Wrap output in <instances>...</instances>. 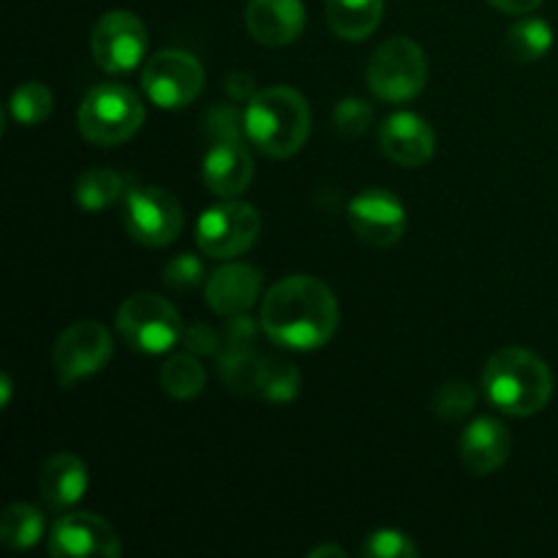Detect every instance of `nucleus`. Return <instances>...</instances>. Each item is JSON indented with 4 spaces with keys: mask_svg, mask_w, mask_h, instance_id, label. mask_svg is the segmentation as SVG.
<instances>
[{
    "mask_svg": "<svg viewBox=\"0 0 558 558\" xmlns=\"http://www.w3.org/2000/svg\"><path fill=\"white\" fill-rule=\"evenodd\" d=\"M338 300L314 276H289L262 300V330L272 343L294 352L325 347L338 330Z\"/></svg>",
    "mask_w": 558,
    "mask_h": 558,
    "instance_id": "1",
    "label": "nucleus"
},
{
    "mask_svg": "<svg viewBox=\"0 0 558 558\" xmlns=\"http://www.w3.org/2000/svg\"><path fill=\"white\" fill-rule=\"evenodd\" d=\"M483 392L499 412L532 417L554 396V374L539 354L523 347H507L485 363Z\"/></svg>",
    "mask_w": 558,
    "mask_h": 558,
    "instance_id": "2",
    "label": "nucleus"
},
{
    "mask_svg": "<svg viewBox=\"0 0 558 558\" xmlns=\"http://www.w3.org/2000/svg\"><path fill=\"white\" fill-rule=\"evenodd\" d=\"M243 125L245 140L256 150L270 158H289L308 142L311 107L294 87H265L245 101Z\"/></svg>",
    "mask_w": 558,
    "mask_h": 558,
    "instance_id": "3",
    "label": "nucleus"
},
{
    "mask_svg": "<svg viewBox=\"0 0 558 558\" xmlns=\"http://www.w3.org/2000/svg\"><path fill=\"white\" fill-rule=\"evenodd\" d=\"M76 123H80L82 136L93 145H123L145 123V104L140 93L131 90L123 82H101L82 98Z\"/></svg>",
    "mask_w": 558,
    "mask_h": 558,
    "instance_id": "4",
    "label": "nucleus"
},
{
    "mask_svg": "<svg viewBox=\"0 0 558 558\" xmlns=\"http://www.w3.org/2000/svg\"><path fill=\"white\" fill-rule=\"evenodd\" d=\"M365 76L379 101L407 104L417 98L428 82V58L417 41L392 36L374 49Z\"/></svg>",
    "mask_w": 558,
    "mask_h": 558,
    "instance_id": "5",
    "label": "nucleus"
},
{
    "mask_svg": "<svg viewBox=\"0 0 558 558\" xmlns=\"http://www.w3.org/2000/svg\"><path fill=\"white\" fill-rule=\"evenodd\" d=\"M118 332L131 349L145 354H163L183 341L180 311L167 298L136 292L118 308Z\"/></svg>",
    "mask_w": 558,
    "mask_h": 558,
    "instance_id": "6",
    "label": "nucleus"
},
{
    "mask_svg": "<svg viewBox=\"0 0 558 558\" xmlns=\"http://www.w3.org/2000/svg\"><path fill=\"white\" fill-rule=\"evenodd\" d=\"M183 207L158 185H131L123 196V223L131 238L147 248H163L183 232Z\"/></svg>",
    "mask_w": 558,
    "mask_h": 558,
    "instance_id": "7",
    "label": "nucleus"
},
{
    "mask_svg": "<svg viewBox=\"0 0 558 558\" xmlns=\"http://www.w3.org/2000/svg\"><path fill=\"white\" fill-rule=\"evenodd\" d=\"M262 218L254 205L227 199L210 205L196 221V245L213 259H234L259 240Z\"/></svg>",
    "mask_w": 558,
    "mask_h": 558,
    "instance_id": "8",
    "label": "nucleus"
},
{
    "mask_svg": "<svg viewBox=\"0 0 558 558\" xmlns=\"http://www.w3.org/2000/svg\"><path fill=\"white\" fill-rule=\"evenodd\" d=\"M205 87V65L189 49H161L142 71V90L156 107L183 109Z\"/></svg>",
    "mask_w": 558,
    "mask_h": 558,
    "instance_id": "9",
    "label": "nucleus"
},
{
    "mask_svg": "<svg viewBox=\"0 0 558 558\" xmlns=\"http://www.w3.org/2000/svg\"><path fill=\"white\" fill-rule=\"evenodd\" d=\"M109 357H112V336L96 319H82L65 327L52 349L54 374L63 387L98 374Z\"/></svg>",
    "mask_w": 558,
    "mask_h": 558,
    "instance_id": "10",
    "label": "nucleus"
},
{
    "mask_svg": "<svg viewBox=\"0 0 558 558\" xmlns=\"http://www.w3.org/2000/svg\"><path fill=\"white\" fill-rule=\"evenodd\" d=\"M147 27L136 14L125 9L107 11L96 22L90 36L93 60L107 74H125L136 69L147 54Z\"/></svg>",
    "mask_w": 558,
    "mask_h": 558,
    "instance_id": "11",
    "label": "nucleus"
},
{
    "mask_svg": "<svg viewBox=\"0 0 558 558\" xmlns=\"http://www.w3.org/2000/svg\"><path fill=\"white\" fill-rule=\"evenodd\" d=\"M347 218L352 232L374 248H390L407 232V210L401 199L379 185L352 196Z\"/></svg>",
    "mask_w": 558,
    "mask_h": 558,
    "instance_id": "12",
    "label": "nucleus"
},
{
    "mask_svg": "<svg viewBox=\"0 0 558 558\" xmlns=\"http://www.w3.org/2000/svg\"><path fill=\"white\" fill-rule=\"evenodd\" d=\"M123 554L118 532L96 512H65L49 532V556L54 558H118Z\"/></svg>",
    "mask_w": 558,
    "mask_h": 558,
    "instance_id": "13",
    "label": "nucleus"
},
{
    "mask_svg": "<svg viewBox=\"0 0 558 558\" xmlns=\"http://www.w3.org/2000/svg\"><path fill=\"white\" fill-rule=\"evenodd\" d=\"M379 147L398 167H423L436 153V134L417 112H392L379 129Z\"/></svg>",
    "mask_w": 558,
    "mask_h": 558,
    "instance_id": "14",
    "label": "nucleus"
},
{
    "mask_svg": "<svg viewBox=\"0 0 558 558\" xmlns=\"http://www.w3.org/2000/svg\"><path fill=\"white\" fill-rule=\"evenodd\" d=\"M202 180L207 191L223 199H234L243 194L254 180V158L243 140H221L213 142L202 163Z\"/></svg>",
    "mask_w": 558,
    "mask_h": 558,
    "instance_id": "15",
    "label": "nucleus"
},
{
    "mask_svg": "<svg viewBox=\"0 0 558 558\" xmlns=\"http://www.w3.org/2000/svg\"><path fill=\"white\" fill-rule=\"evenodd\" d=\"M262 292V272L245 262H229L207 278L205 298L216 314L243 316L256 305Z\"/></svg>",
    "mask_w": 558,
    "mask_h": 558,
    "instance_id": "16",
    "label": "nucleus"
},
{
    "mask_svg": "<svg viewBox=\"0 0 558 558\" xmlns=\"http://www.w3.org/2000/svg\"><path fill=\"white\" fill-rule=\"evenodd\" d=\"M245 27L265 47H287L298 41L305 27L303 0H248Z\"/></svg>",
    "mask_w": 558,
    "mask_h": 558,
    "instance_id": "17",
    "label": "nucleus"
},
{
    "mask_svg": "<svg viewBox=\"0 0 558 558\" xmlns=\"http://www.w3.org/2000/svg\"><path fill=\"white\" fill-rule=\"evenodd\" d=\"M512 439L505 423L496 417H477L463 428L461 441H458V452H461L463 466L472 474H494L501 469L510 458Z\"/></svg>",
    "mask_w": 558,
    "mask_h": 558,
    "instance_id": "18",
    "label": "nucleus"
},
{
    "mask_svg": "<svg viewBox=\"0 0 558 558\" xmlns=\"http://www.w3.org/2000/svg\"><path fill=\"white\" fill-rule=\"evenodd\" d=\"M87 485H90L87 466L71 452H54L38 472V494L54 512L74 507L85 496Z\"/></svg>",
    "mask_w": 558,
    "mask_h": 558,
    "instance_id": "19",
    "label": "nucleus"
},
{
    "mask_svg": "<svg viewBox=\"0 0 558 558\" xmlns=\"http://www.w3.org/2000/svg\"><path fill=\"white\" fill-rule=\"evenodd\" d=\"M385 0H325L330 31L343 41H365L379 27Z\"/></svg>",
    "mask_w": 558,
    "mask_h": 558,
    "instance_id": "20",
    "label": "nucleus"
},
{
    "mask_svg": "<svg viewBox=\"0 0 558 558\" xmlns=\"http://www.w3.org/2000/svg\"><path fill=\"white\" fill-rule=\"evenodd\" d=\"M125 191L129 185H125L123 174L109 167H93L76 178L74 199L85 213H104L114 202L123 199Z\"/></svg>",
    "mask_w": 558,
    "mask_h": 558,
    "instance_id": "21",
    "label": "nucleus"
},
{
    "mask_svg": "<svg viewBox=\"0 0 558 558\" xmlns=\"http://www.w3.org/2000/svg\"><path fill=\"white\" fill-rule=\"evenodd\" d=\"M205 385L207 374L205 365L199 363V354L194 357V352H180L161 365V387L174 401H191L205 390Z\"/></svg>",
    "mask_w": 558,
    "mask_h": 558,
    "instance_id": "22",
    "label": "nucleus"
},
{
    "mask_svg": "<svg viewBox=\"0 0 558 558\" xmlns=\"http://www.w3.org/2000/svg\"><path fill=\"white\" fill-rule=\"evenodd\" d=\"M251 385H256V392L267 401L287 403L300 392V371L289 360L256 357Z\"/></svg>",
    "mask_w": 558,
    "mask_h": 558,
    "instance_id": "23",
    "label": "nucleus"
},
{
    "mask_svg": "<svg viewBox=\"0 0 558 558\" xmlns=\"http://www.w3.org/2000/svg\"><path fill=\"white\" fill-rule=\"evenodd\" d=\"M507 54L515 63H537L554 47V31L545 20L529 16V20L515 22L507 33Z\"/></svg>",
    "mask_w": 558,
    "mask_h": 558,
    "instance_id": "24",
    "label": "nucleus"
},
{
    "mask_svg": "<svg viewBox=\"0 0 558 558\" xmlns=\"http://www.w3.org/2000/svg\"><path fill=\"white\" fill-rule=\"evenodd\" d=\"M44 537V515L33 505H9L0 518V543L11 550H27Z\"/></svg>",
    "mask_w": 558,
    "mask_h": 558,
    "instance_id": "25",
    "label": "nucleus"
},
{
    "mask_svg": "<svg viewBox=\"0 0 558 558\" xmlns=\"http://www.w3.org/2000/svg\"><path fill=\"white\" fill-rule=\"evenodd\" d=\"M11 118L20 125H38L52 114V90L44 82H25L9 98Z\"/></svg>",
    "mask_w": 558,
    "mask_h": 558,
    "instance_id": "26",
    "label": "nucleus"
},
{
    "mask_svg": "<svg viewBox=\"0 0 558 558\" xmlns=\"http://www.w3.org/2000/svg\"><path fill=\"white\" fill-rule=\"evenodd\" d=\"M474 403H477V390H474L469 381L452 379V381H445V385L436 390L434 412L439 414L441 420H450L452 423V420L466 417V414L474 409Z\"/></svg>",
    "mask_w": 558,
    "mask_h": 558,
    "instance_id": "27",
    "label": "nucleus"
},
{
    "mask_svg": "<svg viewBox=\"0 0 558 558\" xmlns=\"http://www.w3.org/2000/svg\"><path fill=\"white\" fill-rule=\"evenodd\" d=\"M365 558H414L420 556L417 543L398 529H379L363 543Z\"/></svg>",
    "mask_w": 558,
    "mask_h": 558,
    "instance_id": "28",
    "label": "nucleus"
},
{
    "mask_svg": "<svg viewBox=\"0 0 558 558\" xmlns=\"http://www.w3.org/2000/svg\"><path fill=\"white\" fill-rule=\"evenodd\" d=\"M371 120H374V109L365 98L357 96H349L341 98L332 109V125L341 136H360L368 131Z\"/></svg>",
    "mask_w": 558,
    "mask_h": 558,
    "instance_id": "29",
    "label": "nucleus"
},
{
    "mask_svg": "<svg viewBox=\"0 0 558 558\" xmlns=\"http://www.w3.org/2000/svg\"><path fill=\"white\" fill-rule=\"evenodd\" d=\"M202 278H205V267L196 259V254H180L163 267V283L174 292H191L199 287Z\"/></svg>",
    "mask_w": 558,
    "mask_h": 558,
    "instance_id": "30",
    "label": "nucleus"
},
{
    "mask_svg": "<svg viewBox=\"0 0 558 558\" xmlns=\"http://www.w3.org/2000/svg\"><path fill=\"white\" fill-rule=\"evenodd\" d=\"M205 131L213 142L243 140V134H245L243 114H240L234 107H229V104L213 107L205 118Z\"/></svg>",
    "mask_w": 558,
    "mask_h": 558,
    "instance_id": "31",
    "label": "nucleus"
},
{
    "mask_svg": "<svg viewBox=\"0 0 558 558\" xmlns=\"http://www.w3.org/2000/svg\"><path fill=\"white\" fill-rule=\"evenodd\" d=\"M183 343L194 354H218L221 352V338L210 325H194L183 332Z\"/></svg>",
    "mask_w": 558,
    "mask_h": 558,
    "instance_id": "32",
    "label": "nucleus"
},
{
    "mask_svg": "<svg viewBox=\"0 0 558 558\" xmlns=\"http://www.w3.org/2000/svg\"><path fill=\"white\" fill-rule=\"evenodd\" d=\"M227 90L234 101H251V98L256 96L254 80H251L248 74H229Z\"/></svg>",
    "mask_w": 558,
    "mask_h": 558,
    "instance_id": "33",
    "label": "nucleus"
},
{
    "mask_svg": "<svg viewBox=\"0 0 558 558\" xmlns=\"http://www.w3.org/2000/svg\"><path fill=\"white\" fill-rule=\"evenodd\" d=\"M494 9L505 11V14H532L534 9H539L543 0H488Z\"/></svg>",
    "mask_w": 558,
    "mask_h": 558,
    "instance_id": "34",
    "label": "nucleus"
},
{
    "mask_svg": "<svg viewBox=\"0 0 558 558\" xmlns=\"http://www.w3.org/2000/svg\"><path fill=\"white\" fill-rule=\"evenodd\" d=\"M11 392H14V385H11V376H0V409H5L11 403Z\"/></svg>",
    "mask_w": 558,
    "mask_h": 558,
    "instance_id": "35",
    "label": "nucleus"
},
{
    "mask_svg": "<svg viewBox=\"0 0 558 558\" xmlns=\"http://www.w3.org/2000/svg\"><path fill=\"white\" fill-rule=\"evenodd\" d=\"M311 558H322V556H338V558H343L347 554H343L341 548H336V545H319V548H314L308 554Z\"/></svg>",
    "mask_w": 558,
    "mask_h": 558,
    "instance_id": "36",
    "label": "nucleus"
}]
</instances>
